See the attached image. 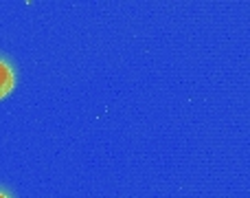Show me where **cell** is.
<instances>
[{"mask_svg": "<svg viewBox=\"0 0 250 198\" xmlns=\"http://www.w3.org/2000/svg\"><path fill=\"white\" fill-rule=\"evenodd\" d=\"M0 198H16V196H13V192L9 190V187L0 185Z\"/></svg>", "mask_w": 250, "mask_h": 198, "instance_id": "2", "label": "cell"}, {"mask_svg": "<svg viewBox=\"0 0 250 198\" xmlns=\"http://www.w3.org/2000/svg\"><path fill=\"white\" fill-rule=\"evenodd\" d=\"M16 84H18L16 64L11 62V57H7V55L0 53V101L7 99L13 91H16Z\"/></svg>", "mask_w": 250, "mask_h": 198, "instance_id": "1", "label": "cell"}]
</instances>
